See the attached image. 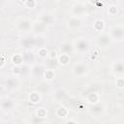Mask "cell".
<instances>
[{"instance_id": "1", "label": "cell", "mask_w": 124, "mask_h": 124, "mask_svg": "<svg viewBox=\"0 0 124 124\" xmlns=\"http://www.w3.org/2000/svg\"><path fill=\"white\" fill-rule=\"evenodd\" d=\"M110 38L115 40H122L124 38V27L121 26H113L109 30Z\"/></svg>"}, {"instance_id": "2", "label": "cell", "mask_w": 124, "mask_h": 124, "mask_svg": "<svg viewBox=\"0 0 124 124\" xmlns=\"http://www.w3.org/2000/svg\"><path fill=\"white\" fill-rule=\"evenodd\" d=\"M75 47H76L77 50H78L80 52H86L90 48V45H89V42L86 39H78L76 42Z\"/></svg>"}, {"instance_id": "3", "label": "cell", "mask_w": 124, "mask_h": 124, "mask_svg": "<svg viewBox=\"0 0 124 124\" xmlns=\"http://www.w3.org/2000/svg\"><path fill=\"white\" fill-rule=\"evenodd\" d=\"M86 70H87V68H86V66H85L83 63H78V64H76V65L74 66V68H73L74 74H75L76 76H78V77H80V76L84 75V74L86 73Z\"/></svg>"}, {"instance_id": "4", "label": "cell", "mask_w": 124, "mask_h": 124, "mask_svg": "<svg viewBox=\"0 0 124 124\" xmlns=\"http://www.w3.org/2000/svg\"><path fill=\"white\" fill-rule=\"evenodd\" d=\"M104 109H105V107L102 103H95L90 108V112L94 115H100L101 113H103Z\"/></svg>"}, {"instance_id": "5", "label": "cell", "mask_w": 124, "mask_h": 124, "mask_svg": "<svg viewBox=\"0 0 124 124\" xmlns=\"http://www.w3.org/2000/svg\"><path fill=\"white\" fill-rule=\"evenodd\" d=\"M60 51L61 53L63 54H68L70 55L73 51H74V46L73 44L69 43V42H66V43H63L60 46Z\"/></svg>"}, {"instance_id": "6", "label": "cell", "mask_w": 124, "mask_h": 124, "mask_svg": "<svg viewBox=\"0 0 124 124\" xmlns=\"http://www.w3.org/2000/svg\"><path fill=\"white\" fill-rule=\"evenodd\" d=\"M13 107H14V102H13V100L7 98V99H3V100L1 101V109H2L3 111H8V110L12 109Z\"/></svg>"}, {"instance_id": "7", "label": "cell", "mask_w": 124, "mask_h": 124, "mask_svg": "<svg viewBox=\"0 0 124 124\" xmlns=\"http://www.w3.org/2000/svg\"><path fill=\"white\" fill-rule=\"evenodd\" d=\"M72 11L75 16H80L85 13V7L82 4H76L75 6H73Z\"/></svg>"}, {"instance_id": "8", "label": "cell", "mask_w": 124, "mask_h": 124, "mask_svg": "<svg viewBox=\"0 0 124 124\" xmlns=\"http://www.w3.org/2000/svg\"><path fill=\"white\" fill-rule=\"evenodd\" d=\"M110 40H111V38L108 35H105L104 34V35H101V36H99L97 38V43L101 46H106L110 43Z\"/></svg>"}, {"instance_id": "9", "label": "cell", "mask_w": 124, "mask_h": 124, "mask_svg": "<svg viewBox=\"0 0 124 124\" xmlns=\"http://www.w3.org/2000/svg\"><path fill=\"white\" fill-rule=\"evenodd\" d=\"M68 25L71 28H78L81 25V19L79 18V16H72L68 20Z\"/></svg>"}, {"instance_id": "10", "label": "cell", "mask_w": 124, "mask_h": 124, "mask_svg": "<svg viewBox=\"0 0 124 124\" xmlns=\"http://www.w3.org/2000/svg\"><path fill=\"white\" fill-rule=\"evenodd\" d=\"M112 70L115 74H118V75L124 74V62L123 61H118V62L114 63L113 66H112Z\"/></svg>"}, {"instance_id": "11", "label": "cell", "mask_w": 124, "mask_h": 124, "mask_svg": "<svg viewBox=\"0 0 124 124\" xmlns=\"http://www.w3.org/2000/svg\"><path fill=\"white\" fill-rule=\"evenodd\" d=\"M30 27H31V22H30L28 19H22V20H20V22L18 23V28H19L20 30L25 31V30L30 29Z\"/></svg>"}, {"instance_id": "12", "label": "cell", "mask_w": 124, "mask_h": 124, "mask_svg": "<svg viewBox=\"0 0 124 124\" xmlns=\"http://www.w3.org/2000/svg\"><path fill=\"white\" fill-rule=\"evenodd\" d=\"M21 44H22V46H23L24 47H26V48H30L32 46L36 45L35 41H34V40H31V39H29V38L24 39V40L21 42Z\"/></svg>"}, {"instance_id": "13", "label": "cell", "mask_w": 124, "mask_h": 124, "mask_svg": "<svg viewBox=\"0 0 124 124\" xmlns=\"http://www.w3.org/2000/svg\"><path fill=\"white\" fill-rule=\"evenodd\" d=\"M31 73L33 74V76L38 77V76L42 75V73H43V68H42L41 66H39V65H36V66H34V67L31 69Z\"/></svg>"}, {"instance_id": "14", "label": "cell", "mask_w": 124, "mask_h": 124, "mask_svg": "<svg viewBox=\"0 0 124 124\" xmlns=\"http://www.w3.org/2000/svg\"><path fill=\"white\" fill-rule=\"evenodd\" d=\"M6 86L8 88H16L17 86V81L15 78H8L6 80Z\"/></svg>"}, {"instance_id": "15", "label": "cell", "mask_w": 124, "mask_h": 124, "mask_svg": "<svg viewBox=\"0 0 124 124\" xmlns=\"http://www.w3.org/2000/svg\"><path fill=\"white\" fill-rule=\"evenodd\" d=\"M23 61H25L26 63H31L32 61H34V55L32 52H27L23 55Z\"/></svg>"}, {"instance_id": "16", "label": "cell", "mask_w": 124, "mask_h": 124, "mask_svg": "<svg viewBox=\"0 0 124 124\" xmlns=\"http://www.w3.org/2000/svg\"><path fill=\"white\" fill-rule=\"evenodd\" d=\"M59 62L61 64H67L69 62V55L68 54H61V56L59 57Z\"/></svg>"}, {"instance_id": "17", "label": "cell", "mask_w": 124, "mask_h": 124, "mask_svg": "<svg viewBox=\"0 0 124 124\" xmlns=\"http://www.w3.org/2000/svg\"><path fill=\"white\" fill-rule=\"evenodd\" d=\"M45 27H46V25H45L44 23L40 22V23H38V24H36V25H35L34 30H35L36 32H43V31L45 30Z\"/></svg>"}, {"instance_id": "18", "label": "cell", "mask_w": 124, "mask_h": 124, "mask_svg": "<svg viewBox=\"0 0 124 124\" xmlns=\"http://www.w3.org/2000/svg\"><path fill=\"white\" fill-rule=\"evenodd\" d=\"M30 100H31V102H33V103H37V102L40 100V96H39V94L36 93V92L31 93V95H30Z\"/></svg>"}, {"instance_id": "19", "label": "cell", "mask_w": 124, "mask_h": 124, "mask_svg": "<svg viewBox=\"0 0 124 124\" xmlns=\"http://www.w3.org/2000/svg\"><path fill=\"white\" fill-rule=\"evenodd\" d=\"M94 27H95L96 30L101 31V30L103 29V27H104V23H103V21H101V20H97V21L94 23Z\"/></svg>"}, {"instance_id": "20", "label": "cell", "mask_w": 124, "mask_h": 124, "mask_svg": "<svg viewBox=\"0 0 124 124\" xmlns=\"http://www.w3.org/2000/svg\"><path fill=\"white\" fill-rule=\"evenodd\" d=\"M45 76H46V78L47 79H52L54 78V73L51 71V70H46V73H45Z\"/></svg>"}, {"instance_id": "21", "label": "cell", "mask_w": 124, "mask_h": 124, "mask_svg": "<svg viewBox=\"0 0 124 124\" xmlns=\"http://www.w3.org/2000/svg\"><path fill=\"white\" fill-rule=\"evenodd\" d=\"M57 114H58L60 117H64V116L67 114V110L65 109V108L61 107V108H58V110H57Z\"/></svg>"}, {"instance_id": "22", "label": "cell", "mask_w": 124, "mask_h": 124, "mask_svg": "<svg viewBox=\"0 0 124 124\" xmlns=\"http://www.w3.org/2000/svg\"><path fill=\"white\" fill-rule=\"evenodd\" d=\"M26 7L28 9H32L35 7V1L34 0H26Z\"/></svg>"}, {"instance_id": "23", "label": "cell", "mask_w": 124, "mask_h": 124, "mask_svg": "<svg viewBox=\"0 0 124 124\" xmlns=\"http://www.w3.org/2000/svg\"><path fill=\"white\" fill-rule=\"evenodd\" d=\"M48 17H49L48 16H44L42 17V21H41V22H42V23H44L45 25H46V24H48V23H49V21H50Z\"/></svg>"}, {"instance_id": "24", "label": "cell", "mask_w": 124, "mask_h": 124, "mask_svg": "<svg viewBox=\"0 0 124 124\" xmlns=\"http://www.w3.org/2000/svg\"><path fill=\"white\" fill-rule=\"evenodd\" d=\"M39 53H40V56H42V57H45V56H46V53H47V51L46 50V48L45 47H41L40 49H39Z\"/></svg>"}]
</instances>
